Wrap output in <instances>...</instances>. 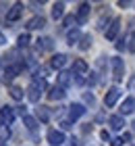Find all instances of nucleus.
<instances>
[{
  "label": "nucleus",
  "instance_id": "nucleus-1",
  "mask_svg": "<svg viewBox=\"0 0 135 146\" xmlns=\"http://www.w3.org/2000/svg\"><path fill=\"white\" fill-rule=\"evenodd\" d=\"M44 90H46V79H33V84L29 86V90H27V98H29L31 102H38Z\"/></svg>",
  "mask_w": 135,
  "mask_h": 146
},
{
  "label": "nucleus",
  "instance_id": "nucleus-2",
  "mask_svg": "<svg viewBox=\"0 0 135 146\" xmlns=\"http://www.w3.org/2000/svg\"><path fill=\"white\" fill-rule=\"evenodd\" d=\"M112 77H114V82H121L125 75V65H123V58H119V56H114L112 58Z\"/></svg>",
  "mask_w": 135,
  "mask_h": 146
},
{
  "label": "nucleus",
  "instance_id": "nucleus-3",
  "mask_svg": "<svg viewBox=\"0 0 135 146\" xmlns=\"http://www.w3.org/2000/svg\"><path fill=\"white\" fill-rule=\"evenodd\" d=\"M90 13H92L90 2H81L79 9H77V21H79V23H85L87 19H90Z\"/></svg>",
  "mask_w": 135,
  "mask_h": 146
},
{
  "label": "nucleus",
  "instance_id": "nucleus-4",
  "mask_svg": "<svg viewBox=\"0 0 135 146\" xmlns=\"http://www.w3.org/2000/svg\"><path fill=\"white\" fill-rule=\"evenodd\" d=\"M119 98H121V90L119 88H110L106 92V96H104V104H106V107H114Z\"/></svg>",
  "mask_w": 135,
  "mask_h": 146
},
{
  "label": "nucleus",
  "instance_id": "nucleus-5",
  "mask_svg": "<svg viewBox=\"0 0 135 146\" xmlns=\"http://www.w3.org/2000/svg\"><path fill=\"white\" fill-rule=\"evenodd\" d=\"M83 115H85V107H83V104L73 102L71 107H69V117H71V121H77V119L83 117Z\"/></svg>",
  "mask_w": 135,
  "mask_h": 146
},
{
  "label": "nucleus",
  "instance_id": "nucleus-6",
  "mask_svg": "<svg viewBox=\"0 0 135 146\" xmlns=\"http://www.w3.org/2000/svg\"><path fill=\"white\" fill-rule=\"evenodd\" d=\"M119 29H121V19H112V23L108 25V29H106V40H108V42L117 40V34H119Z\"/></svg>",
  "mask_w": 135,
  "mask_h": 146
},
{
  "label": "nucleus",
  "instance_id": "nucleus-7",
  "mask_svg": "<svg viewBox=\"0 0 135 146\" xmlns=\"http://www.w3.org/2000/svg\"><path fill=\"white\" fill-rule=\"evenodd\" d=\"M48 142L52 144V146H60L65 142V134L60 129H50L48 131Z\"/></svg>",
  "mask_w": 135,
  "mask_h": 146
},
{
  "label": "nucleus",
  "instance_id": "nucleus-8",
  "mask_svg": "<svg viewBox=\"0 0 135 146\" xmlns=\"http://www.w3.org/2000/svg\"><path fill=\"white\" fill-rule=\"evenodd\" d=\"M21 15H23V4H21V2H17L9 13H6V21H17V19L21 17Z\"/></svg>",
  "mask_w": 135,
  "mask_h": 146
},
{
  "label": "nucleus",
  "instance_id": "nucleus-9",
  "mask_svg": "<svg viewBox=\"0 0 135 146\" xmlns=\"http://www.w3.org/2000/svg\"><path fill=\"white\" fill-rule=\"evenodd\" d=\"M23 67H25L23 63H17V65H11V67H6V71H4V79H6V82H11L13 77H17V73L21 71Z\"/></svg>",
  "mask_w": 135,
  "mask_h": 146
},
{
  "label": "nucleus",
  "instance_id": "nucleus-10",
  "mask_svg": "<svg viewBox=\"0 0 135 146\" xmlns=\"http://www.w3.org/2000/svg\"><path fill=\"white\" fill-rule=\"evenodd\" d=\"M73 71L77 73V75H87V71H90V67H87V63L83 61V58H77L75 63H73Z\"/></svg>",
  "mask_w": 135,
  "mask_h": 146
},
{
  "label": "nucleus",
  "instance_id": "nucleus-11",
  "mask_svg": "<svg viewBox=\"0 0 135 146\" xmlns=\"http://www.w3.org/2000/svg\"><path fill=\"white\" fill-rule=\"evenodd\" d=\"M67 65V54H54L50 58V67L52 69H63Z\"/></svg>",
  "mask_w": 135,
  "mask_h": 146
},
{
  "label": "nucleus",
  "instance_id": "nucleus-12",
  "mask_svg": "<svg viewBox=\"0 0 135 146\" xmlns=\"http://www.w3.org/2000/svg\"><path fill=\"white\" fill-rule=\"evenodd\" d=\"M44 25H46V19L44 17H33V19L27 21V29H42Z\"/></svg>",
  "mask_w": 135,
  "mask_h": 146
},
{
  "label": "nucleus",
  "instance_id": "nucleus-13",
  "mask_svg": "<svg viewBox=\"0 0 135 146\" xmlns=\"http://www.w3.org/2000/svg\"><path fill=\"white\" fill-rule=\"evenodd\" d=\"M48 98H50V100H63V98H65V88L54 86V88L48 92Z\"/></svg>",
  "mask_w": 135,
  "mask_h": 146
},
{
  "label": "nucleus",
  "instance_id": "nucleus-14",
  "mask_svg": "<svg viewBox=\"0 0 135 146\" xmlns=\"http://www.w3.org/2000/svg\"><path fill=\"white\" fill-rule=\"evenodd\" d=\"M71 75H73V73H69V71H60L58 73V86H60V88H67V86L73 82Z\"/></svg>",
  "mask_w": 135,
  "mask_h": 146
},
{
  "label": "nucleus",
  "instance_id": "nucleus-15",
  "mask_svg": "<svg viewBox=\"0 0 135 146\" xmlns=\"http://www.w3.org/2000/svg\"><path fill=\"white\" fill-rule=\"evenodd\" d=\"M0 117L6 121V125L13 123V119H15V111H13V107H2V111H0Z\"/></svg>",
  "mask_w": 135,
  "mask_h": 146
},
{
  "label": "nucleus",
  "instance_id": "nucleus-16",
  "mask_svg": "<svg viewBox=\"0 0 135 146\" xmlns=\"http://www.w3.org/2000/svg\"><path fill=\"white\" fill-rule=\"evenodd\" d=\"M108 123H110V127H112V129H117V131H119V129H123V125H125L123 115H112Z\"/></svg>",
  "mask_w": 135,
  "mask_h": 146
},
{
  "label": "nucleus",
  "instance_id": "nucleus-17",
  "mask_svg": "<svg viewBox=\"0 0 135 146\" xmlns=\"http://www.w3.org/2000/svg\"><path fill=\"white\" fill-rule=\"evenodd\" d=\"M133 111H135V98H127L123 102V107H121V113H123V115H129Z\"/></svg>",
  "mask_w": 135,
  "mask_h": 146
},
{
  "label": "nucleus",
  "instance_id": "nucleus-18",
  "mask_svg": "<svg viewBox=\"0 0 135 146\" xmlns=\"http://www.w3.org/2000/svg\"><path fill=\"white\" fill-rule=\"evenodd\" d=\"M52 46H54L52 38H40L38 40V50H52Z\"/></svg>",
  "mask_w": 135,
  "mask_h": 146
},
{
  "label": "nucleus",
  "instance_id": "nucleus-19",
  "mask_svg": "<svg viewBox=\"0 0 135 146\" xmlns=\"http://www.w3.org/2000/svg\"><path fill=\"white\" fill-rule=\"evenodd\" d=\"M65 15V2H56L52 6V19H60Z\"/></svg>",
  "mask_w": 135,
  "mask_h": 146
},
{
  "label": "nucleus",
  "instance_id": "nucleus-20",
  "mask_svg": "<svg viewBox=\"0 0 135 146\" xmlns=\"http://www.w3.org/2000/svg\"><path fill=\"white\" fill-rule=\"evenodd\" d=\"M81 38H83V36L79 34V29H71L69 34H67V42H69V44L73 46V44H77V42H79Z\"/></svg>",
  "mask_w": 135,
  "mask_h": 146
},
{
  "label": "nucleus",
  "instance_id": "nucleus-21",
  "mask_svg": "<svg viewBox=\"0 0 135 146\" xmlns=\"http://www.w3.org/2000/svg\"><path fill=\"white\" fill-rule=\"evenodd\" d=\"M38 119L40 121H48L50 119V111H48V107H38Z\"/></svg>",
  "mask_w": 135,
  "mask_h": 146
},
{
  "label": "nucleus",
  "instance_id": "nucleus-22",
  "mask_svg": "<svg viewBox=\"0 0 135 146\" xmlns=\"http://www.w3.org/2000/svg\"><path fill=\"white\" fill-rule=\"evenodd\" d=\"M23 123H25V127H27V129H31V131L38 127V121H36L33 117H29V115H25V117H23Z\"/></svg>",
  "mask_w": 135,
  "mask_h": 146
},
{
  "label": "nucleus",
  "instance_id": "nucleus-23",
  "mask_svg": "<svg viewBox=\"0 0 135 146\" xmlns=\"http://www.w3.org/2000/svg\"><path fill=\"white\" fill-rule=\"evenodd\" d=\"M29 34H21L19 36V40H17V44H19V48H25V46H29Z\"/></svg>",
  "mask_w": 135,
  "mask_h": 146
},
{
  "label": "nucleus",
  "instance_id": "nucleus-24",
  "mask_svg": "<svg viewBox=\"0 0 135 146\" xmlns=\"http://www.w3.org/2000/svg\"><path fill=\"white\" fill-rule=\"evenodd\" d=\"M75 23H79V21H77V15H67V17H65V21H63L65 27H73Z\"/></svg>",
  "mask_w": 135,
  "mask_h": 146
},
{
  "label": "nucleus",
  "instance_id": "nucleus-25",
  "mask_svg": "<svg viewBox=\"0 0 135 146\" xmlns=\"http://www.w3.org/2000/svg\"><path fill=\"white\" fill-rule=\"evenodd\" d=\"M11 96L15 98V100H21V98H23V90L17 88V86H13V88H11Z\"/></svg>",
  "mask_w": 135,
  "mask_h": 146
},
{
  "label": "nucleus",
  "instance_id": "nucleus-26",
  "mask_svg": "<svg viewBox=\"0 0 135 146\" xmlns=\"http://www.w3.org/2000/svg\"><path fill=\"white\" fill-rule=\"evenodd\" d=\"M90 46H92V36H83V38H81V44H79V48H81V50H87Z\"/></svg>",
  "mask_w": 135,
  "mask_h": 146
},
{
  "label": "nucleus",
  "instance_id": "nucleus-27",
  "mask_svg": "<svg viewBox=\"0 0 135 146\" xmlns=\"http://www.w3.org/2000/svg\"><path fill=\"white\" fill-rule=\"evenodd\" d=\"M127 50L129 52H135V34L129 36V44H127Z\"/></svg>",
  "mask_w": 135,
  "mask_h": 146
},
{
  "label": "nucleus",
  "instance_id": "nucleus-28",
  "mask_svg": "<svg viewBox=\"0 0 135 146\" xmlns=\"http://www.w3.org/2000/svg\"><path fill=\"white\" fill-rule=\"evenodd\" d=\"M110 146H123V138H114V140H110Z\"/></svg>",
  "mask_w": 135,
  "mask_h": 146
},
{
  "label": "nucleus",
  "instance_id": "nucleus-29",
  "mask_svg": "<svg viewBox=\"0 0 135 146\" xmlns=\"http://www.w3.org/2000/svg\"><path fill=\"white\" fill-rule=\"evenodd\" d=\"M0 136H2V138H9V127H0ZM2 138H0V140H2Z\"/></svg>",
  "mask_w": 135,
  "mask_h": 146
},
{
  "label": "nucleus",
  "instance_id": "nucleus-30",
  "mask_svg": "<svg viewBox=\"0 0 135 146\" xmlns=\"http://www.w3.org/2000/svg\"><path fill=\"white\" fill-rule=\"evenodd\" d=\"M117 48H119V50H125V48H127L125 40H119V42H117Z\"/></svg>",
  "mask_w": 135,
  "mask_h": 146
},
{
  "label": "nucleus",
  "instance_id": "nucleus-31",
  "mask_svg": "<svg viewBox=\"0 0 135 146\" xmlns=\"http://www.w3.org/2000/svg\"><path fill=\"white\" fill-rule=\"evenodd\" d=\"M60 127L63 129H71V121H60Z\"/></svg>",
  "mask_w": 135,
  "mask_h": 146
},
{
  "label": "nucleus",
  "instance_id": "nucleus-32",
  "mask_svg": "<svg viewBox=\"0 0 135 146\" xmlns=\"http://www.w3.org/2000/svg\"><path fill=\"white\" fill-rule=\"evenodd\" d=\"M100 136H102V140H110V134H108L106 129H104V131H102V134H100Z\"/></svg>",
  "mask_w": 135,
  "mask_h": 146
},
{
  "label": "nucleus",
  "instance_id": "nucleus-33",
  "mask_svg": "<svg viewBox=\"0 0 135 146\" xmlns=\"http://www.w3.org/2000/svg\"><path fill=\"white\" fill-rule=\"evenodd\" d=\"M85 102H90V104H94V96H92V94H85Z\"/></svg>",
  "mask_w": 135,
  "mask_h": 146
},
{
  "label": "nucleus",
  "instance_id": "nucleus-34",
  "mask_svg": "<svg viewBox=\"0 0 135 146\" xmlns=\"http://www.w3.org/2000/svg\"><path fill=\"white\" fill-rule=\"evenodd\" d=\"M131 140V134H123V142H129Z\"/></svg>",
  "mask_w": 135,
  "mask_h": 146
},
{
  "label": "nucleus",
  "instance_id": "nucleus-35",
  "mask_svg": "<svg viewBox=\"0 0 135 146\" xmlns=\"http://www.w3.org/2000/svg\"><path fill=\"white\" fill-rule=\"evenodd\" d=\"M69 146H79V142H77V138H73V140H71V144Z\"/></svg>",
  "mask_w": 135,
  "mask_h": 146
},
{
  "label": "nucleus",
  "instance_id": "nucleus-36",
  "mask_svg": "<svg viewBox=\"0 0 135 146\" xmlns=\"http://www.w3.org/2000/svg\"><path fill=\"white\" fill-rule=\"evenodd\" d=\"M0 44H4V36L2 34H0Z\"/></svg>",
  "mask_w": 135,
  "mask_h": 146
},
{
  "label": "nucleus",
  "instance_id": "nucleus-37",
  "mask_svg": "<svg viewBox=\"0 0 135 146\" xmlns=\"http://www.w3.org/2000/svg\"><path fill=\"white\" fill-rule=\"evenodd\" d=\"M0 146H6V142H4V140H0Z\"/></svg>",
  "mask_w": 135,
  "mask_h": 146
},
{
  "label": "nucleus",
  "instance_id": "nucleus-38",
  "mask_svg": "<svg viewBox=\"0 0 135 146\" xmlns=\"http://www.w3.org/2000/svg\"><path fill=\"white\" fill-rule=\"evenodd\" d=\"M0 71H2V61H0Z\"/></svg>",
  "mask_w": 135,
  "mask_h": 146
}]
</instances>
